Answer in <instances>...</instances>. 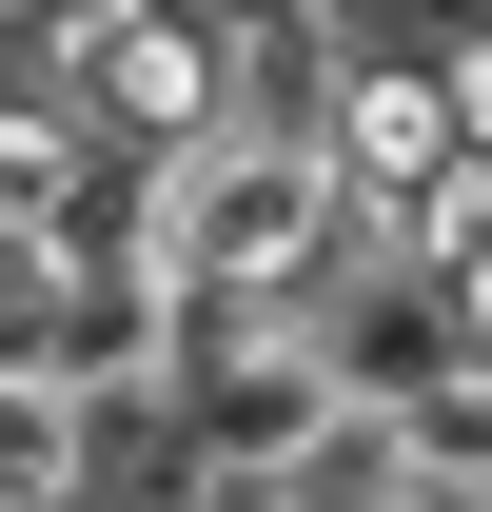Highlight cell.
Wrapping results in <instances>:
<instances>
[{
    "label": "cell",
    "mask_w": 492,
    "mask_h": 512,
    "mask_svg": "<svg viewBox=\"0 0 492 512\" xmlns=\"http://www.w3.org/2000/svg\"><path fill=\"white\" fill-rule=\"evenodd\" d=\"M60 335H79V256L60 237H0V375L60 394Z\"/></svg>",
    "instance_id": "cell-1"
},
{
    "label": "cell",
    "mask_w": 492,
    "mask_h": 512,
    "mask_svg": "<svg viewBox=\"0 0 492 512\" xmlns=\"http://www.w3.org/2000/svg\"><path fill=\"white\" fill-rule=\"evenodd\" d=\"M0 512H79V394L0 375Z\"/></svg>",
    "instance_id": "cell-2"
},
{
    "label": "cell",
    "mask_w": 492,
    "mask_h": 512,
    "mask_svg": "<svg viewBox=\"0 0 492 512\" xmlns=\"http://www.w3.org/2000/svg\"><path fill=\"white\" fill-rule=\"evenodd\" d=\"M414 40H433V79H453V138L492 158V20H414Z\"/></svg>",
    "instance_id": "cell-3"
},
{
    "label": "cell",
    "mask_w": 492,
    "mask_h": 512,
    "mask_svg": "<svg viewBox=\"0 0 492 512\" xmlns=\"http://www.w3.org/2000/svg\"><path fill=\"white\" fill-rule=\"evenodd\" d=\"M433 335H453V355H492V237L453 256V276H433Z\"/></svg>",
    "instance_id": "cell-4"
},
{
    "label": "cell",
    "mask_w": 492,
    "mask_h": 512,
    "mask_svg": "<svg viewBox=\"0 0 492 512\" xmlns=\"http://www.w3.org/2000/svg\"><path fill=\"white\" fill-rule=\"evenodd\" d=\"M0 20H20V40H40V20H60V0H0Z\"/></svg>",
    "instance_id": "cell-5"
}]
</instances>
